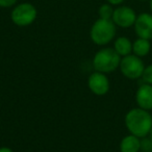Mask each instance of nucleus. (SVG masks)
Listing matches in <instances>:
<instances>
[{"label": "nucleus", "mask_w": 152, "mask_h": 152, "mask_svg": "<svg viewBox=\"0 0 152 152\" xmlns=\"http://www.w3.org/2000/svg\"><path fill=\"white\" fill-rule=\"evenodd\" d=\"M122 57L114 48H102L95 53L93 57V68L95 71L104 74L113 73L120 66Z\"/></svg>", "instance_id": "f03ea898"}, {"label": "nucleus", "mask_w": 152, "mask_h": 152, "mask_svg": "<svg viewBox=\"0 0 152 152\" xmlns=\"http://www.w3.org/2000/svg\"><path fill=\"white\" fill-rule=\"evenodd\" d=\"M151 50V44L149 40L146 39L137 38L134 42L132 43V53L139 57L147 56Z\"/></svg>", "instance_id": "f8f14e48"}, {"label": "nucleus", "mask_w": 152, "mask_h": 152, "mask_svg": "<svg viewBox=\"0 0 152 152\" xmlns=\"http://www.w3.org/2000/svg\"><path fill=\"white\" fill-rule=\"evenodd\" d=\"M0 152H14L13 149L9 147H0Z\"/></svg>", "instance_id": "a211bd4d"}, {"label": "nucleus", "mask_w": 152, "mask_h": 152, "mask_svg": "<svg viewBox=\"0 0 152 152\" xmlns=\"http://www.w3.org/2000/svg\"><path fill=\"white\" fill-rule=\"evenodd\" d=\"M135 102L137 107L146 110H152V85L143 83L135 92Z\"/></svg>", "instance_id": "1a4fd4ad"}, {"label": "nucleus", "mask_w": 152, "mask_h": 152, "mask_svg": "<svg viewBox=\"0 0 152 152\" xmlns=\"http://www.w3.org/2000/svg\"><path fill=\"white\" fill-rule=\"evenodd\" d=\"M124 123L129 133L142 139L149 134L152 127V115L149 110L141 107L131 108L125 115Z\"/></svg>", "instance_id": "f257e3e1"}, {"label": "nucleus", "mask_w": 152, "mask_h": 152, "mask_svg": "<svg viewBox=\"0 0 152 152\" xmlns=\"http://www.w3.org/2000/svg\"><path fill=\"white\" fill-rule=\"evenodd\" d=\"M37 17H38V11L36 7L29 2L17 4L11 13L12 22L19 27L31 25L36 21Z\"/></svg>", "instance_id": "20e7f679"}, {"label": "nucleus", "mask_w": 152, "mask_h": 152, "mask_svg": "<svg viewBox=\"0 0 152 152\" xmlns=\"http://www.w3.org/2000/svg\"><path fill=\"white\" fill-rule=\"evenodd\" d=\"M141 78L144 83L152 85V64L145 67V70H144L143 75H142Z\"/></svg>", "instance_id": "4468645a"}, {"label": "nucleus", "mask_w": 152, "mask_h": 152, "mask_svg": "<svg viewBox=\"0 0 152 152\" xmlns=\"http://www.w3.org/2000/svg\"><path fill=\"white\" fill-rule=\"evenodd\" d=\"M137 1H146V0H137Z\"/></svg>", "instance_id": "412c9836"}, {"label": "nucleus", "mask_w": 152, "mask_h": 152, "mask_svg": "<svg viewBox=\"0 0 152 152\" xmlns=\"http://www.w3.org/2000/svg\"><path fill=\"white\" fill-rule=\"evenodd\" d=\"M117 26L113 20H106L99 18L94 22L90 30V38L94 44L98 46H104L110 43L116 37Z\"/></svg>", "instance_id": "7ed1b4c3"}, {"label": "nucleus", "mask_w": 152, "mask_h": 152, "mask_svg": "<svg viewBox=\"0 0 152 152\" xmlns=\"http://www.w3.org/2000/svg\"><path fill=\"white\" fill-rule=\"evenodd\" d=\"M149 5H150V10H151V12H152V0H150Z\"/></svg>", "instance_id": "aec40b11"}, {"label": "nucleus", "mask_w": 152, "mask_h": 152, "mask_svg": "<svg viewBox=\"0 0 152 152\" xmlns=\"http://www.w3.org/2000/svg\"><path fill=\"white\" fill-rule=\"evenodd\" d=\"M113 48L121 57H124L132 53V43L126 37H119L115 40Z\"/></svg>", "instance_id": "9b49d317"}, {"label": "nucleus", "mask_w": 152, "mask_h": 152, "mask_svg": "<svg viewBox=\"0 0 152 152\" xmlns=\"http://www.w3.org/2000/svg\"><path fill=\"white\" fill-rule=\"evenodd\" d=\"M119 148H120V152H140L141 139L129 133L121 140Z\"/></svg>", "instance_id": "9d476101"}, {"label": "nucleus", "mask_w": 152, "mask_h": 152, "mask_svg": "<svg viewBox=\"0 0 152 152\" xmlns=\"http://www.w3.org/2000/svg\"><path fill=\"white\" fill-rule=\"evenodd\" d=\"M125 0H106V2L112 5H120L124 2Z\"/></svg>", "instance_id": "f3484780"}, {"label": "nucleus", "mask_w": 152, "mask_h": 152, "mask_svg": "<svg viewBox=\"0 0 152 152\" xmlns=\"http://www.w3.org/2000/svg\"><path fill=\"white\" fill-rule=\"evenodd\" d=\"M114 10L113 9V5L110 3H104L98 10V15L99 18L101 19H106V20H112L113 14H114Z\"/></svg>", "instance_id": "ddd939ff"}, {"label": "nucleus", "mask_w": 152, "mask_h": 152, "mask_svg": "<svg viewBox=\"0 0 152 152\" xmlns=\"http://www.w3.org/2000/svg\"><path fill=\"white\" fill-rule=\"evenodd\" d=\"M88 87L94 95L104 96L110 91V83L106 74L95 71L88 78Z\"/></svg>", "instance_id": "423d86ee"}, {"label": "nucleus", "mask_w": 152, "mask_h": 152, "mask_svg": "<svg viewBox=\"0 0 152 152\" xmlns=\"http://www.w3.org/2000/svg\"><path fill=\"white\" fill-rule=\"evenodd\" d=\"M147 137H149V139L152 141V127H151V129H150V131H149V134H148Z\"/></svg>", "instance_id": "6ab92c4d"}, {"label": "nucleus", "mask_w": 152, "mask_h": 152, "mask_svg": "<svg viewBox=\"0 0 152 152\" xmlns=\"http://www.w3.org/2000/svg\"><path fill=\"white\" fill-rule=\"evenodd\" d=\"M141 150L144 152H152V141L148 137L141 139Z\"/></svg>", "instance_id": "2eb2a0df"}, {"label": "nucleus", "mask_w": 152, "mask_h": 152, "mask_svg": "<svg viewBox=\"0 0 152 152\" xmlns=\"http://www.w3.org/2000/svg\"><path fill=\"white\" fill-rule=\"evenodd\" d=\"M18 0H0V7L1 9H7V7H15Z\"/></svg>", "instance_id": "dca6fc26"}, {"label": "nucleus", "mask_w": 152, "mask_h": 152, "mask_svg": "<svg viewBox=\"0 0 152 152\" xmlns=\"http://www.w3.org/2000/svg\"><path fill=\"white\" fill-rule=\"evenodd\" d=\"M133 27L139 38L152 40V14L142 13L137 15Z\"/></svg>", "instance_id": "6e6552de"}, {"label": "nucleus", "mask_w": 152, "mask_h": 152, "mask_svg": "<svg viewBox=\"0 0 152 152\" xmlns=\"http://www.w3.org/2000/svg\"><path fill=\"white\" fill-rule=\"evenodd\" d=\"M137 15L135 14L134 10L129 7L121 5L114 10L113 14V22L121 28H129L134 25Z\"/></svg>", "instance_id": "0eeeda50"}, {"label": "nucleus", "mask_w": 152, "mask_h": 152, "mask_svg": "<svg viewBox=\"0 0 152 152\" xmlns=\"http://www.w3.org/2000/svg\"><path fill=\"white\" fill-rule=\"evenodd\" d=\"M121 73L124 77L130 80H137L141 78L145 70V65L141 57L137 56L133 53L122 57L119 66Z\"/></svg>", "instance_id": "39448f33"}]
</instances>
